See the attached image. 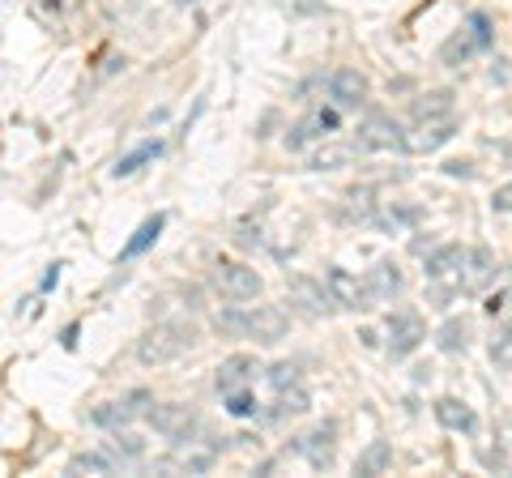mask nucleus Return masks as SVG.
<instances>
[{"label":"nucleus","mask_w":512,"mask_h":478,"mask_svg":"<svg viewBox=\"0 0 512 478\" xmlns=\"http://www.w3.org/2000/svg\"><path fill=\"white\" fill-rule=\"evenodd\" d=\"M218 333H231V338H252V342H265L274 346L286 338V329H291V321H286V312L274 308V304H256V308H227L214 316Z\"/></svg>","instance_id":"obj_1"},{"label":"nucleus","mask_w":512,"mask_h":478,"mask_svg":"<svg viewBox=\"0 0 512 478\" xmlns=\"http://www.w3.org/2000/svg\"><path fill=\"white\" fill-rule=\"evenodd\" d=\"M197 346V329H192L188 321H163L146 329L137 338V363H146V368H163V363L180 359L184 350Z\"/></svg>","instance_id":"obj_2"},{"label":"nucleus","mask_w":512,"mask_h":478,"mask_svg":"<svg viewBox=\"0 0 512 478\" xmlns=\"http://www.w3.org/2000/svg\"><path fill=\"white\" fill-rule=\"evenodd\" d=\"M150 427L163 440H171L175 449H184V444H192V436H197V427H201V419H197V410H188V406H180V402H171V406H154L150 414Z\"/></svg>","instance_id":"obj_3"},{"label":"nucleus","mask_w":512,"mask_h":478,"mask_svg":"<svg viewBox=\"0 0 512 478\" xmlns=\"http://www.w3.org/2000/svg\"><path fill=\"white\" fill-rule=\"evenodd\" d=\"M214 286L222 291V299H231V304H248V299L261 295V274L248 265H239V261H218Z\"/></svg>","instance_id":"obj_4"},{"label":"nucleus","mask_w":512,"mask_h":478,"mask_svg":"<svg viewBox=\"0 0 512 478\" xmlns=\"http://www.w3.org/2000/svg\"><path fill=\"white\" fill-rule=\"evenodd\" d=\"M495 278H500V261H495V252L491 248H470L466 265H461V274H457V291L461 295H483Z\"/></svg>","instance_id":"obj_5"},{"label":"nucleus","mask_w":512,"mask_h":478,"mask_svg":"<svg viewBox=\"0 0 512 478\" xmlns=\"http://www.w3.org/2000/svg\"><path fill=\"white\" fill-rule=\"evenodd\" d=\"M359 146L363 150H406V133L402 124L384 111H372L363 124H359Z\"/></svg>","instance_id":"obj_6"},{"label":"nucleus","mask_w":512,"mask_h":478,"mask_svg":"<svg viewBox=\"0 0 512 478\" xmlns=\"http://www.w3.org/2000/svg\"><path fill=\"white\" fill-rule=\"evenodd\" d=\"M427 329H423V316L419 312H393L389 316V355L393 359H406L423 346Z\"/></svg>","instance_id":"obj_7"},{"label":"nucleus","mask_w":512,"mask_h":478,"mask_svg":"<svg viewBox=\"0 0 512 478\" xmlns=\"http://www.w3.org/2000/svg\"><path fill=\"white\" fill-rule=\"evenodd\" d=\"M295 453L308 457L312 470H329L333 466V453H338V423H320V427H312L308 436H299Z\"/></svg>","instance_id":"obj_8"},{"label":"nucleus","mask_w":512,"mask_h":478,"mask_svg":"<svg viewBox=\"0 0 512 478\" xmlns=\"http://www.w3.org/2000/svg\"><path fill=\"white\" fill-rule=\"evenodd\" d=\"M286 295H291V304H299L308 316H325V312L338 308L329 282H316V278H291V282H286Z\"/></svg>","instance_id":"obj_9"},{"label":"nucleus","mask_w":512,"mask_h":478,"mask_svg":"<svg viewBox=\"0 0 512 478\" xmlns=\"http://www.w3.org/2000/svg\"><path fill=\"white\" fill-rule=\"evenodd\" d=\"M363 282H367V299H372V308L376 304H393V299L406 291V274L393 261H376L372 269H367Z\"/></svg>","instance_id":"obj_10"},{"label":"nucleus","mask_w":512,"mask_h":478,"mask_svg":"<svg viewBox=\"0 0 512 478\" xmlns=\"http://www.w3.org/2000/svg\"><path fill=\"white\" fill-rule=\"evenodd\" d=\"M150 406V393L146 389H137V393H128V397H120V402H107V406H99L90 414L94 423L99 427H111V432H116V427H124V423H133L137 414H150L146 410Z\"/></svg>","instance_id":"obj_11"},{"label":"nucleus","mask_w":512,"mask_h":478,"mask_svg":"<svg viewBox=\"0 0 512 478\" xmlns=\"http://www.w3.org/2000/svg\"><path fill=\"white\" fill-rule=\"evenodd\" d=\"M338 124H342L338 107H316L308 120H303V124H295V129L286 133V146H291V150H299V146H308V141H316V137H329V133H338Z\"/></svg>","instance_id":"obj_12"},{"label":"nucleus","mask_w":512,"mask_h":478,"mask_svg":"<svg viewBox=\"0 0 512 478\" xmlns=\"http://www.w3.org/2000/svg\"><path fill=\"white\" fill-rule=\"evenodd\" d=\"M325 282H329L333 299H338V308H372V299H367V282H359L350 269L333 265L329 274H325Z\"/></svg>","instance_id":"obj_13"},{"label":"nucleus","mask_w":512,"mask_h":478,"mask_svg":"<svg viewBox=\"0 0 512 478\" xmlns=\"http://www.w3.org/2000/svg\"><path fill=\"white\" fill-rule=\"evenodd\" d=\"M367 77L359 69H338L329 77V99L338 103V107H363L367 103Z\"/></svg>","instance_id":"obj_14"},{"label":"nucleus","mask_w":512,"mask_h":478,"mask_svg":"<svg viewBox=\"0 0 512 478\" xmlns=\"http://www.w3.org/2000/svg\"><path fill=\"white\" fill-rule=\"evenodd\" d=\"M453 133H457L453 116H444V120H423L419 129H414V137H406V150H410V154H431V150H440L444 141H453Z\"/></svg>","instance_id":"obj_15"},{"label":"nucleus","mask_w":512,"mask_h":478,"mask_svg":"<svg viewBox=\"0 0 512 478\" xmlns=\"http://www.w3.org/2000/svg\"><path fill=\"white\" fill-rule=\"evenodd\" d=\"M256 376V359H248V355H231V359H222V368H218V376H214V385H218V393L227 397V393H235V389H248V380Z\"/></svg>","instance_id":"obj_16"},{"label":"nucleus","mask_w":512,"mask_h":478,"mask_svg":"<svg viewBox=\"0 0 512 478\" xmlns=\"http://www.w3.org/2000/svg\"><path fill=\"white\" fill-rule=\"evenodd\" d=\"M461 265H466V252H461L457 244H444V248H436L427 257V278L431 282H444V278L461 274Z\"/></svg>","instance_id":"obj_17"},{"label":"nucleus","mask_w":512,"mask_h":478,"mask_svg":"<svg viewBox=\"0 0 512 478\" xmlns=\"http://www.w3.org/2000/svg\"><path fill=\"white\" fill-rule=\"evenodd\" d=\"M436 419H440V427H448V432H474V410L466 402H457V397H440Z\"/></svg>","instance_id":"obj_18"},{"label":"nucleus","mask_w":512,"mask_h":478,"mask_svg":"<svg viewBox=\"0 0 512 478\" xmlns=\"http://www.w3.org/2000/svg\"><path fill=\"white\" fill-rule=\"evenodd\" d=\"M414 111V120H444V116H453V94L448 90H431V94H419V99L410 103Z\"/></svg>","instance_id":"obj_19"},{"label":"nucleus","mask_w":512,"mask_h":478,"mask_svg":"<svg viewBox=\"0 0 512 478\" xmlns=\"http://www.w3.org/2000/svg\"><path fill=\"white\" fill-rule=\"evenodd\" d=\"M163 227H167V218H163V214H154V218H146V222H141V227H137V235H133V239H128V244H124V252H120V261H137V257H141V252H146V248H154V239H158V235H163Z\"/></svg>","instance_id":"obj_20"},{"label":"nucleus","mask_w":512,"mask_h":478,"mask_svg":"<svg viewBox=\"0 0 512 478\" xmlns=\"http://www.w3.org/2000/svg\"><path fill=\"white\" fill-rule=\"evenodd\" d=\"M478 47H483V43H478V35H474V30H457V35L444 43L440 60H444V65H461V60H466V56H474Z\"/></svg>","instance_id":"obj_21"},{"label":"nucleus","mask_w":512,"mask_h":478,"mask_svg":"<svg viewBox=\"0 0 512 478\" xmlns=\"http://www.w3.org/2000/svg\"><path fill=\"white\" fill-rule=\"evenodd\" d=\"M107 453H111V457H116L120 466H124V461H137L141 453H146V440H141V436H133V432H120V427H116V432H111Z\"/></svg>","instance_id":"obj_22"},{"label":"nucleus","mask_w":512,"mask_h":478,"mask_svg":"<svg viewBox=\"0 0 512 478\" xmlns=\"http://www.w3.org/2000/svg\"><path fill=\"white\" fill-rule=\"evenodd\" d=\"M389 466H393V449H389L384 440H372V449L359 457V474H367V478H372V474H384Z\"/></svg>","instance_id":"obj_23"},{"label":"nucleus","mask_w":512,"mask_h":478,"mask_svg":"<svg viewBox=\"0 0 512 478\" xmlns=\"http://www.w3.org/2000/svg\"><path fill=\"white\" fill-rule=\"evenodd\" d=\"M312 406V397L299 389V380L295 385H286V389H278V410H274V419H286V414H303Z\"/></svg>","instance_id":"obj_24"},{"label":"nucleus","mask_w":512,"mask_h":478,"mask_svg":"<svg viewBox=\"0 0 512 478\" xmlns=\"http://www.w3.org/2000/svg\"><path fill=\"white\" fill-rule=\"evenodd\" d=\"M116 466H120V461L111 457V453H77V457L69 461L73 474H77V470H86V474H116Z\"/></svg>","instance_id":"obj_25"},{"label":"nucleus","mask_w":512,"mask_h":478,"mask_svg":"<svg viewBox=\"0 0 512 478\" xmlns=\"http://www.w3.org/2000/svg\"><path fill=\"white\" fill-rule=\"evenodd\" d=\"M423 218V210H414V205H393V210H384L376 222H380V227L384 231H406V227H414V222H419Z\"/></svg>","instance_id":"obj_26"},{"label":"nucleus","mask_w":512,"mask_h":478,"mask_svg":"<svg viewBox=\"0 0 512 478\" xmlns=\"http://www.w3.org/2000/svg\"><path fill=\"white\" fill-rule=\"evenodd\" d=\"M158 154H163V141H146V146H137L133 154L120 158V163H116V180H124V175H133L141 163H150V158H158Z\"/></svg>","instance_id":"obj_27"},{"label":"nucleus","mask_w":512,"mask_h":478,"mask_svg":"<svg viewBox=\"0 0 512 478\" xmlns=\"http://www.w3.org/2000/svg\"><path fill=\"white\" fill-rule=\"evenodd\" d=\"M487 355H491V363H495V368L512 372V325L495 329V338H491V346H487Z\"/></svg>","instance_id":"obj_28"},{"label":"nucleus","mask_w":512,"mask_h":478,"mask_svg":"<svg viewBox=\"0 0 512 478\" xmlns=\"http://www.w3.org/2000/svg\"><path fill=\"white\" fill-rule=\"evenodd\" d=\"M355 150L359 146H325L312 158V171H338V167H346L350 158H355Z\"/></svg>","instance_id":"obj_29"},{"label":"nucleus","mask_w":512,"mask_h":478,"mask_svg":"<svg viewBox=\"0 0 512 478\" xmlns=\"http://www.w3.org/2000/svg\"><path fill=\"white\" fill-rule=\"evenodd\" d=\"M466 321H444V329H440V350H466Z\"/></svg>","instance_id":"obj_30"},{"label":"nucleus","mask_w":512,"mask_h":478,"mask_svg":"<svg viewBox=\"0 0 512 478\" xmlns=\"http://www.w3.org/2000/svg\"><path fill=\"white\" fill-rule=\"evenodd\" d=\"M227 410L235 414V419H252V414H256V397L248 389H235V393H227Z\"/></svg>","instance_id":"obj_31"},{"label":"nucleus","mask_w":512,"mask_h":478,"mask_svg":"<svg viewBox=\"0 0 512 478\" xmlns=\"http://www.w3.org/2000/svg\"><path fill=\"white\" fill-rule=\"evenodd\" d=\"M269 380H274V389H286V385H295V363H278V368H269Z\"/></svg>","instance_id":"obj_32"},{"label":"nucleus","mask_w":512,"mask_h":478,"mask_svg":"<svg viewBox=\"0 0 512 478\" xmlns=\"http://www.w3.org/2000/svg\"><path fill=\"white\" fill-rule=\"evenodd\" d=\"M470 30L478 35V43L491 47V18H487V13H470Z\"/></svg>","instance_id":"obj_33"},{"label":"nucleus","mask_w":512,"mask_h":478,"mask_svg":"<svg viewBox=\"0 0 512 478\" xmlns=\"http://www.w3.org/2000/svg\"><path fill=\"white\" fill-rule=\"evenodd\" d=\"M491 210H495V214H512V184L495 188V197H491Z\"/></svg>","instance_id":"obj_34"},{"label":"nucleus","mask_w":512,"mask_h":478,"mask_svg":"<svg viewBox=\"0 0 512 478\" xmlns=\"http://www.w3.org/2000/svg\"><path fill=\"white\" fill-rule=\"evenodd\" d=\"M444 171H448V175H466V180H470V175H474V171H470L466 163H444Z\"/></svg>","instance_id":"obj_35"}]
</instances>
